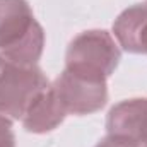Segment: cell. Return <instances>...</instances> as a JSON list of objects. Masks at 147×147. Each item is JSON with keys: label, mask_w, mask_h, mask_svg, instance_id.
<instances>
[{"label": "cell", "mask_w": 147, "mask_h": 147, "mask_svg": "<svg viewBox=\"0 0 147 147\" xmlns=\"http://www.w3.org/2000/svg\"><path fill=\"white\" fill-rule=\"evenodd\" d=\"M12 121H14V120H10L9 116L0 115V127H2V125H12Z\"/></svg>", "instance_id": "obj_10"}, {"label": "cell", "mask_w": 147, "mask_h": 147, "mask_svg": "<svg viewBox=\"0 0 147 147\" xmlns=\"http://www.w3.org/2000/svg\"><path fill=\"white\" fill-rule=\"evenodd\" d=\"M108 135L147 146V98L125 99L113 106L106 120Z\"/></svg>", "instance_id": "obj_5"}, {"label": "cell", "mask_w": 147, "mask_h": 147, "mask_svg": "<svg viewBox=\"0 0 147 147\" xmlns=\"http://www.w3.org/2000/svg\"><path fill=\"white\" fill-rule=\"evenodd\" d=\"M48 86L38 63H24L0 53V115L21 120L31 101Z\"/></svg>", "instance_id": "obj_3"}, {"label": "cell", "mask_w": 147, "mask_h": 147, "mask_svg": "<svg viewBox=\"0 0 147 147\" xmlns=\"http://www.w3.org/2000/svg\"><path fill=\"white\" fill-rule=\"evenodd\" d=\"M51 87L67 115H89L101 110L108 101L106 82L92 80L69 70L60 74Z\"/></svg>", "instance_id": "obj_4"}, {"label": "cell", "mask_w": 147, "mask_h": 147, "mask_svg": "<svg viewBox=\"0 0 147 147\" xmlns=\"http://www.w3.org/2000/svg\"><path fill=\"white\" fill-rule=\"evenodd\" d=\"M96 147H142L139 144H134V142H128L125 139H120V137H113V135H106L103 140H99V144Z\"/></svg>", "instance_id": "obj_8"}, {"label": "cell", "mask_w": 147, "mask_h": 147, "mask_svg": "<svg viewBox=\"0 0 147 147\" xmlns=\"http://www.w3.org/2000/svg\"><path fill=\"white\" fill-rule=\"evenodd\" d=\"M0 147H16V135L12 132V125L0 127Z\"/></svg>", "instance_id": "obj_9"}, {"label": "cell", "mask_w": 147, "mask_h": 147, "mask_svg": "<svg viewBox=\"0 0 147 147\" xmlns=\"http://www.w3.org/2000/svg\"><path fill=\"white\" fill-rule=\"evenodd\" d=\"M113 36L125 51L147 55V3L123 10L113 24Z\"/></svg>", "instance_id": "obj_6"}, {"label": "cell", "mask_w": 147, "mask_h": 147, "mask_svg": "<svg viewBox=\"0 0 147 147\" xmlns=\"http://www.w3.org/2000/svg\"><path fill=\"white\" fill-rule=\"evenodd\" d=\"M146 147H147V146H146Z\"/></svg>", "instance_id": "obj_11"}, {"label": "cell", "mask_w": 147, "mask_h": 147, "mask_svg": "<svg viewBox=\"0 0 147 147\" xmlns=\"http://www.w3.org/2000/svg\"><path fill=\"white\" fill-rule=\"evenodd\" d=\"M65 116H67V113L63 111L60 101L55 96L51 84H50L45 91H41L31 101V105L28 106V110L24 111V115L21 118V123L24 125V128L28 132L45 134V132L57 128L63 121Z\"/></svg>", "instance_id": "obj_7"}, {"label": "cell", "mask_w": 147, "mask_h": 147, "mask_svg": "<svg viewBox=\"0 0 147 147\" xmlns=\"http://www.w3.org/2000/svg\"><path fill=\"white\" fill-rule=\"evenodd\" d=\"M43 46L45 33L29 3L0 0V53L24 63H38Z\"/></svg>", "instance_id": "obj_1"}, {"label": "cell", "mask_w": 147, "mask_h": 147, "mask_svg": "<svg viewBox=\"0 0 147 147\" xmlns=\"http://www.w3.org/2000/svg\"><path fill=\"white\" fill-rule=\"evenodd\" d=\"M120 57V46L111 33L99 29L84 31L69 45L65 70L106 82L118 67Z\"/></svg>", "instance_id": "obj_2"}]
</instances>
